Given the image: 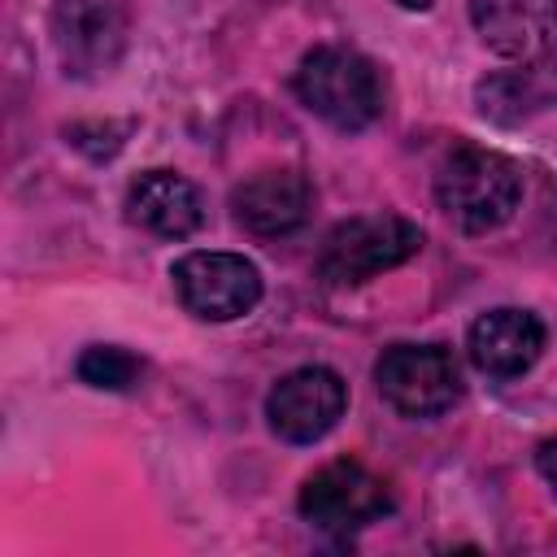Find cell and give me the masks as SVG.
<instances>
[{
    "instance_id": "1",
    "label": "cell",
    "mask_w": 557,
    "mask_h": 557,
    "mask_svg": "<svg viewBox=\"0 0 557 557\" xmlns=\"http://www.w3.org/2000/svg\"><path fill=\"white\" fill-rule=\"evenodd\" d=\"M435 200L453 226L466 235H487L513 218L522 200V174L496 148L457 144L435 170Z\"/></svg>"
},
{
    "instance_id": "2",
    "label": "cell",
    "mask_w": 557,
    "mask_h": 557,
    "mask_svg": "<svg viewBox=\"0 0 557 557\" xmlns=\"http://www.w3.org/2000/svg\"><path fill=\"white\" fill-rule=\"evenodd\" d=\"M296 96L309 113H318L335 131H366L383 113V78L374 61L339 44H322L305 52L296 70Z\"/></svg>"
},
{
    "instance_id": "3",
    "label": "cell",
    "mask_w": 557,
    "mask_h": 557,
    "mask_svg": "<svg viewBox=\"0 0 557 557\" xmlns=\"http://www.w3.org/2000/svg\"><path fill=\"white\" fill-rule=\"evenodd\" d=\"M422 248V231L400 218V213H361L339 222L318 252V274L331 287H357L383 270L405 265L409 257H418Z\"/></svg>"
},
{
    "instance_id": "4",
    "label": "cell",
    "mask_w": 557,
    "mask_h": 557,
    "mask_svg": "<svg viewBox=\"0 0 557 557\" xmlns=\"http://www.w3.org/2000/svg\"><path fill=\"white\" fill-rule=\"evenodd\" d=\"M131 39L126 0H57L52 4V44L70 78L109 74Z\"/></svg>"
},
{
    "instance_id": "5",
    "label": "cell",
    "mask_w": 557,
    "mask_h": 557,
    "mask_svg": "<svg viewBox=\"0 0 557 557\" xmlns=\"http://www.w3.org/2000/svg\"><path fill=\"white\" fill-rule=\"evenodd\" d=\"M383 400L405 418H435L461 396V370L440 344H392L374 361Z\"/></svg>"
},
{
    "instance_id": "6",
    "label": "cell",
    "mask_w": 557,
    "mask_h": 557,
    "mask_svg": "<svg viewBox=\"0 0 557 557\" xmlns=\"http://www.w3.org/2000/svg\"><path fill=\"white\" fill-rule=\"evenodd\" d=\"M170 278L183 309L205 322H235L261 300V270L239 252H187Z\"/></svg>"
},
{
    "instance_id": "7",
    "label": "cell",
    "mask_w": 557,
    "mask_h": 557,
    "mask_svg": "<svg viewBox=\"0 0 557 557\" xmlns=\"http://www.w3.org/2000/svg\"><path fill=\"white\" fill-rule=\"evenodd\" d=\"M392 509V492L379 474H370L361 461H326L322 470H313L300 487V513L331 535H348L361 531L370 522H379Z\"/></svg>"
},
{
    "instance_id": "8",
    "label": "cell",
    "mask_w": 557,
    "mask_h": 557,
    "mask_svg": "<svg viewBox=\"0 0 557 557\" xmlns=\"http://www.w3.org/2000/svg\"><path fill=\"white\" fill-rule=\"evenodd\" d=\"M348 405V387L335 370L326 366H300L292 374H283L270 396H265V418L270 431L287 444H318Z\"/></svg>"
},
{
    "instance_id": "9",
    "label": "cell",
    "mask_w": 557,
    "mask_h": 557,
    "mask_svg": "<svg viewBox=\"0 0 557 557\" xmlns=\"http://www.w3.org/2000/svg\"><path fill=\"white\" fill-rule=\"evenodd\" d=\"M309 209H313V183L296 165L257 170L244 183H235V191H231L235 222L261 239L300 231L309 222Z\"/></svg>"
},
{
    "instance_id": "10",
    "label": "cell",
    "mask_w": 557,
    "mask_h": 557,
    "mask_svg": "<svg viewBox=\"0 0 557 557\" xmlns=\"http://www.w3.org/2000/svg\"><path fill=\"white\" fill-rule=\"evenodd\" d=\"M470 22L487 52L535 61L557 39V0H470Z\"/></svg>"
},
{
    "instance_id": "11",
    "label": "cell",
    "mask_w": 557,
    "mask_h": 557,
    "mask_svg": "<svg viewBox=\"0 0 557 557\" xmlns=\"http://www.w3.org/2000/svg\"><path fill=\"white\" fill-rule=\"evenodd\" d=\"M470 361L487 374V379H518L527 374L540 352H544V322L531 309H487L470 322Z\"/></svg>"
},
{
    "instance_id": "12",
    "label": "cell",
    "mask_w": 557,
    "mask_h": 557,
    "mask_svg": "<svg viewBox=\"0 0 557 557\" xmlns=\"http://www.w3.org/2000/svg\"><path fill=\"white\" fill-rule=\"evenodd\" d=\"M126 218L161 239H187L205 222V200L196 183L174 170H144L126 191Z\"/></svg>"
},
{
    "instance_id": "13",
    "label": "cell",
    "mask_w": 557,
    "mask_h": 557,
    "mask_svg": "<svg viewBox=\"0 0 557 557\" xmlns=\"http://www.w3.org/2000/svg\"><path fill=\"white\" fill-rule=\"evenodd\" d=\"M479 109L496 122H522L527 113H535L540 104H548L557 96V65H522V70H505L479 83Z\"/></svg>"
},
{
    "instance_id": "14",
    "label": "cell",
    "mask_w": 557,
    "mask_h": 557,
    "mask_svg": "<svg viewBox=\"0 0 557 557\" xmlns=\"http://www.w3.org/2000/svg\"><path fill=\"white\" fill-rule=\"evenodd\" d=\"M74 370H78V379H83L87 387H100V392H126V387L139 383L144 361H139L135 352L117 348V344H91V348L78 352V366H74Z\"/></svg>"
},
{
    "instance_id": "15",
    "label": "cell",
    "mask_w": 557,
    "mask_h": 557,
    "mask_svg": "<svg viewBox=\"0 0 557 557\" xmlns=\"http://www.w3.org/2000/svg\"><path fill=\"white\" fill-rule=\"evenodd\" d=\"M535 466H540V474H544V483L557 492V440H548V444H540V453H535Z\"/></svg>"
},
{
    "instance_id": "16",
    "label": "cell",
    "mask_w": 557,
    "mask_h": 557,
    "mask_svg": "<svg viewBox=\"0 0 557 557\" xmlns=\"http://www.w3.org/2000/svg\"><path fill=\"white\" fill-rule=\"evenodd\" d=\"M400 9H431V0H396Z\"/></svg>"
},
{
    "instance_id": "17",
    "label": "cell",
    "mask_w": 557,
    "mask_h": 557,
    "mask_svg": "<svg viewBox=\"0 0 557 557\" xmlns=\"http://www.w3.org/2000/svg\"><path fill=\"white\" fill-rule=\"evenodd\" d=\"M553 65H557V57H553Z\"/></svg>"
}]
</instances>
